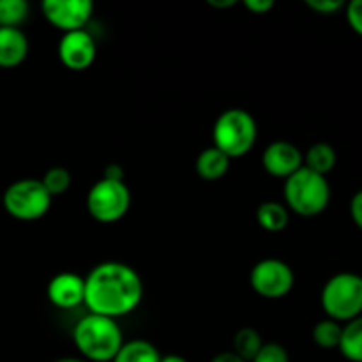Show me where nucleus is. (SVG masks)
I'll use <instances>...</instances> for the list:
<instances>
[{"label":"nucleus","instance_id":"nucleus-1","mask_svg":"<svg viewBox=\"0 0 362 362\" xmlns=\"http://www.w3.org/2000/svg\"><path fill=\"white\" fill-rule=\"evenodd\" d=\"M144 297V283L133 267L120 262H105L85 278L83 304L92 315L117 320L133 313Z\"/></svg>","mask_w":362,"mask_h":362},{"label":"nucleus","instance_id":"nucleus-2","mask_svg":"<svg viewBox=\"0 0 362 362\" xmlns=\"http://www.w3.org/2000/svg\"><path fill=\"white\" fill-rule=\"evenodd\" d=\"M73 339L78 352L94 362H112L124 345V336L117 320L92 313L78 322Z\"/></svg>","mask_w":362,"mask_h":362},{"label":"nucleus","instance_id":"nucleus-3","mask_svg":"<svg viewBox=\"0 0 362 362\" xmlns=\"http://www.w3.org/2000/svg\"><path fill=\"white\" fill-rule=\"evenodd\" d=\"M283 194L290 211L303 218H313L327 209L331 187L324 175H318L303 166L299 172L285 180Z\"/></svg>","mask_w":362,"mask_h":362},{"label":"nucleus","instance_id":"nucleus-4","mask_svg":"<svg viewBox=\"0 0 362 362\" xmlns=\"http://www.w3.org/2000/svg\"><path fill=\"white\" fill-rule=\"evenodd\" d=\"M257 122L246 110L230 108L218 117L212 129L214 147L225 156L243 158L253 148L257 141Z\"/></svg>","mask_w":362,"mask_h":362},{"label":"nucleus","instance_id":"nucleus-5","mask_svg":"<svg viewBox=\"0 0 362 362\" xmlns=\"http://www.w3.org/2000/svg\"><path fill=\"white\" fill-rule=\"evenodd\" d=\"M322 308L334 322H350L362 313V276L336 274L322 290Z\"/></svg>","mask_w":362,"mask_h":362},{"label":"nucleus","instance_id":"nucleus-6","mask_svg":"<svg viewBox=\"0 0 362 362\" xmlns=\"http://www.w3.org/2000/svg\"><path fill=\"white\" fill-rule=\"evenodd\" d=\"M46 187L37 179H21L11 184L4 193V207L7 214L20 221H35L52 207Z\"/></svg>","mask_w":362,"mask_h":362},{"label":"nucleus","instance_id":"nucleus-7","mask_svg":"<svg viewBox=\"0 0 362 362\" xmlns=\"http://www.w3.org/2000/svg\"><path fill=\"white\" fill-rule=\"evenodd\" d=\"M131 193L126 182L101 179L90 187L87 194V211L95 221L115 223L127 214Z\"/></svg>","mask_w":362,"mask_h":362},{"label":"nucleus","instance_id":"nucleus-8","mask_svg":"<svg viewBox=\"0 0 362 362\" xmlns=\"http://www.w3.org/2000/svg\"><path fill=\"white\" fill-rule=\"evenodd\" d=\"M251 288L265 299H281L288 296L296 283V276L288 264L278 258L258 262L250 274Z\"/></svg>","mask_w":362,"mask_h":362},{"label":"nucleus","instance_id":"nucleus-9","mask_svg":"<svg viewBox=\"0 0 362 362\" xmlns=\"http://www.w3.org/2000/svg\"><path fill=\"white\" fill-rule=\"evenodd\" d=\"M42 14L53 27L66 32L81 30L90 20L94 4L90 0H45Z\"/></svg>","mask_w":362,"mask_h":362},{"label":"nucleus","instance_id":"nucleus-10","mask_svg":"<svg viewBox=\"0 0 362 362\" xmlns=\"http://www.w3.org/2000/svg\"><path fill=\"white\" fill-rule=\"evenodd\" d=\"M95 41L85 28L66 32L59 42V59L67 69L83 71L95 60Z\"/></svg>","mask_w":362,"mask_h":362},{"label":"nucleus","instance_id":"nucleus-11","mask_svg":"<svg viewBox=\"0 0 362 362\" xmlns=\"http://www.w3.org/2000/svg\"><path fill=\"white\" fill-rule=\"evenodd\" d=\"M265 172L272 177L288 179L304 166V158L299 148L285 140L272 141L262 156Z\"/></svg>","mask_w":362,"mask_h":362},{"label":"nucleus","instance_id":"nucleus-12","mask_svg":"<svg viewBox=\"0 0 362 362\" xmlns=\"http://www.w3.org/2000/svg\"><path fill=\"white\" fill-rule=\"evenodd\" d=\"M48 299L60 310H73L83 304L85 278L74 272H60L48 283Z\"/></svg>","mask_w":362,"mask_h":362},{"label":"nucleus","instance_id":"nucleus-13","mask_svg":"<svg viewBox=\"0 0 362 362\" xmlns=\"http://www.w3.org/2000/svg\"><path fill=\"white\" fill-rule=\"evenodd\" d=\"M28 39L23 30L14 27H0V67H16L27 59Z\"/></svg>","mask_w":362,"mask_h":362},{"label":"nucleus","instance_id":"nucleus-14","mask_svg":"<svg viewBox=\"0 0 362 362\" xmlns=\"http://www.w3.org/2000/svg\"><path fill=\"white\" fill-rule=\"evenodd\" d=\"M194 166H197V173L204 180H218L228 172L230 158L223 154L219 148L209 147L200 152Z\"/></svg>","mask_w":362,"mask_h":362},{"label":"nucleus","instance_id":"nucleus-15","mask_svg":"<svg viewBox=\"0 0 362 362\" xmlns=\"http://www.w3.org/2000/svg\"><path fill=\"white\" fill-rule=\"evenodd\" d=\"M158 349L152 343L145 341V339H131V341H124L117 356L113 357L112 362H159Z\"/></svg>","mask_w":362,"mask_h":362},{"label":"nucleus","instance_id":"nucleus-16","mask_svg":"<svg viewBox=\"0 0 362 362\" xmlns=\"http://www.w3.org/2000/svg\"><path fill=\"white\" fill-rule=\"evenodd\" d=\"M258 225L265 230V232H281L286 228L290 221L288 209L281 205L279 202H264L257 211Z\"/></svg>","mask_w":362,"mask_h":362},{"label":"nucleus","instance_id":"nucleus-17","mask_svg":"<svg viewBox=\"0 0 362 362\" xmlns=\"http://www.w3.org/2000/svg\"><path fill=\"white\" fill-rule=\"evenodd\" d=\"M339 352L352 362H362V317L354 318L343 327Z\"/></svg>","mask_w":362,"mask_h":362},{"label":"nucleus","instance_id":"nucleus-18","mask_svg":"<svg viewBox=\"0 0 362 362\" xmlns=\"http://www.w3.org/2000/svg\"><path fill=\"white\" fill-rule=\"evenodd\" d=\"M304 163H306L304 166L308 170L325 177L336 166V151L329 144H324V141L315 144L308 148Z\"/></svg>","mask_w":362,"mask_h":362},{"label":"nucleus","instance_id":"nucleus-19","mask_svg":"<svg viewBox=\"0 0 362 362\" xmlns=\"http://www.w3.org/2000/svg\"><path fill=\"white\" fill-rule=\"evenodd\" d=\"M262 346H264L262 336L255 329L244 327L240 331H237L235 336H233L232 352L235 356H239L244 362H251L257 357V354L260 352Z\"/></svg>","mask_w":362,"mask_h":362},{"label":"nucleus","instance_id":"nucleus-20","mask_svg":"<svg viewBox=\"0 0 362 362\" xmlns=\"http://www.w3.org/2000/svg\"><path fill=\"white\" fill-rule=\"evenodd\" d=\"M343 327L338 324V322L331 320H322L315 325L313 329V341L317 343L320 349H338L339 341H341Z\"/></svg>","mask_w":362,"mask_h":362},{"label":"nucleus","instance_id":"nucleus-21","mask_svg":"<svg viewBox=\"0 0 362 362\" xmlns=\"http://www.w3.org/2000/svg\"><path fill=\"white\" fill-rule=\"evenodd\" d=\"M28 16L25 0H0V27L18 28Z\"/></svg>","mask_w":362,"mask_h":362},{"label":"nucleus","instance_id":"nucleus-22","mask_svg":"<svg viewBox=\"0 0 362 362\" xmlns=\"http://www.w3.org/2000/svg\"><path fill=\"white\" fill-rule=\"evenodd\" d=\"M42 186L46 187V191L49 193V197H59V194L66 193L71 186V173L69 170L62 168V166H55V168H49L48 172L42 177Z\"/></svg>","mask_w":362,"mask_h":362},{"label":"nucleus","instance_id":"nucleus-23","mask_svg":"<svg viewBox=\"0 0 362 362\" xmlns=\"http://www.w3.org/2000/svg\"><path fill=\"white\" fill-rule=\"evenodd\" d=\"M251 362H290L288 352L278 343H264L260 352Z\"/></svg>","mask_w":362,"mask_h":362},{"label":"nucleus","instance_id":"nucleus-24","mask_svg":"<svg viewBox=\"0 0 362 362\" xmlns=\"http://www.w3.org/2000/svg\"><path fill=\"white\" fill-rule=\"evenodd\" d=\"M346 20H349L350 27L362 35V0H354L346 7Z\"/></svg>","mask_w":362,"mask_h":362},{"label":"nucleus","instance_id":"nucleus-25","mask_svg":"<svg viewBox=\"0 0 362 362\" xmlns=\"http://www.w3.org/2000/svg\"><path fill=\"white\" fill-rule=\"evenodd\" d=\"M306 6L322 14H331L341 9L343 0H306Z\"/></svg>","mask_w":362,"mask_h":362},{"label":"nucleus","instance_id":"nucleus-26","mask_svg":"<svg viewBox=\"0 0 362 362\" xmlns=\"http://www.w3.org/2000/svg\"><path fill=\"white\" fill-rule=\"evenodd\" d=\"M244 6L255 14H267L274 7V0H244Z\"/></svg>","mask_w":362,"mask_h":362},{"label":"nucleus","instance_id":"nucleus-27","mask_svg":"<svg viewBox=\"0 0 362 362\" xmlns=\"http://www.w3.org/2000/svg\"><path fill=\"white\" fill-rule=\"evenodd\" d=\"M350 216H352L357 228L362 230V191L354 194L352 202H350Z\"/></svg>","mask_w":362,"mask_h":362},{"label":"nucleus","instance_id":"nucleus-28","mask_svg":"<svg viewBox=\"0 0 362 362\" xmlns=\"http://www.w3.org/2000/svg\"><path fill=\"white\" fill-rule=\"evenodd\" d=\"M103 179H108V180H117V182H124V168L120 165H108L105 168V173H103Z\"/></svg>","mask_w":362,"mask_h":362},{"label":"nucleus","instance_id":"nucleus-29","mask_svg":"<svg viewBox=\"0 0 362 362\" xmlns=\"http://www.w3.org/2000/svg\"><path fill=\"white\" fill-rule=\"evenodd\" d=\"M211 362H244L239 356H235L233 352H223L218 354L216 357H212Z\"/></svg>","mask_w":362,"mask_h":362},{"label":"nucleus","instance_id":"nucleus-30","mask_svg":"<svg viewBox=\"0 0 362 362\" xmlns=\"http://www.w3.org/2000/svg\"><path fill=\"white\" fill-rule=\"evenodd\" d=\"M209 6L212 7H219V9H225V7H232L235 6L237 0H207Z\"/></svg>","mask_w":362,"mask_h":362},{"label":"nucleus","instance_id":"nucleus-31","mask_svg":"<svg viewBox=\"0 0 362 362\" xmlns=\"http://www.w3.org/2000/svg\"><path fill=\"white\" fill-rule=\"evenodd\" d=\"M159 362H189V361L184 359V357H180V356H175V354H172V356L161 357V361Z\"/></svg>","mask_w":362,"mask_h":362},{"label":"nucleus","instance_id":"nucleus-32","mask_svg":"<svg viewBox=\"0 0 362 362\" xmlns=\"http://www.w3.org/2000/svg\"><path fill=\"white\" fill-rule=\"evenodd\" d=\"M55 362H83V361L74 359V357H64V359H59V361H55Z\"/></svg>","mask_w":362,"mask_h":362}]
</instances>
